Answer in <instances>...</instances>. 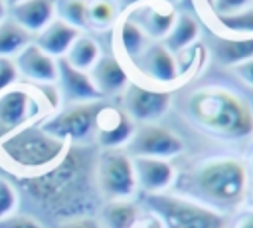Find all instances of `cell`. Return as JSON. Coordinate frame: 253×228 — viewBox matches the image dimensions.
Masks as SVG:
<instances>
[{
	"label": "cell",
	"instance_id": "1",
	"mask_svg": "<svg viewBox=\"0 0 253 228\" xmlns=\"http://www.w3.org/2000/svg\"><path fill=\"white\" fill-rule=\"evenodd\" d=\"M20 184L45 210L65 214L67 218L79 216V210L91 204L93 192L97 190L95 159H91L89 151L69 145L57 165L43 172L24 176Z\"/></svg>",
	"mask_w": 253,
	"mask_h": 228
},
{
	"label": "cell",
	"instance_id": "2",
	"mask_svg": "<svg viewBox=\"0 0 253 228\" xmlns=\"http://www.w3.org/2000/svg\"><path fill=\"white\" fill-rule=\"evenodd\" d=\"M174 192L221 214H233L245 202V165L235 155H210L178 172Z\"/></svg>",
	"mask_w": 253,
	"mask_h": 228
},
{
	"label": "cell",
	"instance_id": "3",
	"mask_svg": "<svg viewBox=\"0 0 253 228\" xmlns=\"http://www.w3.org/2000/svg\"><path fill=\"white\" fill-rule=\"evenodd\" d=\"M184 113L194 127L215 139L241 141L253 137V107L229 87H196L184 101Z\"/></svg>",
	"mask_w": 253,
	"mask_h": 228
},
{
	"label": "cell",
	"instance_id": "4",
	"mask_svg": "<svg viewBox=\"0 0 253 228\" xmlns=\"http://www.w3.org/2000/svg\"><path fill=\"white\" fill-rule=\"evenodd\" d=\"M69 143L45 133L40 125H28L0 141V155L20 171L38 174L61 161Z\"/></svg>",
	"mask_w": 253,
	"mask_h": 228
},
{
	"label": "cell",
	"instance_id": "5",
	"mask_svg": "<svg viewBox=\"0 0 253 228\" xmlns=\"http://www.w3.org/2000/svg\"><path fill=\"white\" fill-rule=\"evenodd\" d=\"M59 105V91L55 83L40 85L38 89L12 85L0 93V141L16 131L36 125L45 111H55Z\"/></svg>",
	"mask_w": 253,
	"mask_h": 228
},
{
	"label": "cell",
	"instance_id": "6",
	"mask_svg": "<svg viewBox=\"0 0 253 228\" xmlns=\"http://www.w3.org/2000/svg\"><path fill=\"white\" fill-rule=\"evenodd\" d=\"M146 208H150L164 228H227V216L208 208L178 192H160L144 196Z\"/></svg>",
	"mask_w": 253,
	"mask_h": 228
},
{
	"label": "cell",
	"instance_id": "7",
	"mask_svg": "<svg viewBox=\"0 0 253 228\" xmlns=\"http://www.w3.org/2000/svg\"><path fill=\"white\" fill-rule=\"evenodd\" d=\"M95 186L107 200H126L136 194L132 157L125 149H103L95 157Z\"/></svg>",
	"mask_w": 253,
	"mask_h": 228
},
{
	"label": "cell",
	"instance_id": "8",
	"mask_svg": "<svg viewBox=\"0 0 253 228\" xmlns=\"http://www.w3.org/2000/svg\"><path fill=\"white\" fill-rule=\"evenodd\" d=\"M101 107H103V101L69 103L63 109L49 115L40 127L45 133H49L69 145L85 143L87 139H91L95 135V123H97V115H99Z\"/></svg>",
	"mask_w": 253,
	"mask_h": 228
},
{
	"label": "cell",
	"instance_id": "9",
	"mask_svg": "<svg viewBox=\"0 0 253 228\" xmlns=\"http://www.w3.org/2000/svg\"><path fill=\"white\" fill-rule=\"evenodd\" d=\"M123 95V111L132 119V123H158L166 115L172 103V91L154 87V85H142L136 81H130Z\"/></svg>",
	"mask_w": 253,
	"mask_h": 228
},
{
	"label": "cell",
	"instance_id": "10",
	"mask_svg": "<svg viewBox=\"0 0 253 228\" xmlns=\"http://www.w3.org/2000/svg\"><path fill=\"white\" fill-rule=\"evenodd\" d=\"M125 151L130 157H150V159L172 161L174 157L184 153V141L176 131L164 125L144 123L134 129Z\"/></svg>",
	"mask_w": 253,
	"mask_h": 228
},
{
	"label": "cell",
	"instance_id": "11",
	"mask_svg": "<svg viewBox=\"0 0 253 228\" xmlns=\"http://www.w3.org/2000/svg\"><path fill=\"white\" fill-rule=\"evenodd\" d=\"M132 63L136 65L140 75L154 83V87L168 89L170 85H176L180 81L176 57L162 42H150L144 52L136 59H132Z\"/></svg>",
	"mask_w": 253,
	"mask_h": 228
},
{
	"label": "cell",
	"instance_id": "12",
	"mask_svg": "<svg viewBox=\"0 0 253 228\" xmlns=\"http://www.w3.org/2000/svg\"><path fill=\"white\" fill-rule=\"evenodd\" d=\"M136 190H142L144 196L170 192L174 188L178 171L172 161L166 159H150V157H132Z\"/></svg>",
	"mask_w": 253,
	"mask_h": 228
},
{
	"label": "cell",
	"instance_id": "13",
	"mask_svg": "<svg viewBox=\"0 0 253 228\" xmlns=\"http://www.w3.org/2000/svg\"><path fill=\"white\" fill-rule=\"evenodd\" d=\"M136 125L132 119L121 109L113 105L101 107L95 123V139L103 149H125L134 133Z\"/></svg>",
	"mask_w": 253,
	"mask_h": 228
},
{
	"label": "cell",
	"instance_id": "14",
	"mask_svg": "<svg viewBox=\"0 0 253 228\" xmlns=\"http://www.w3.org/2000/svg\"><path fill=\"white\" fill-rule=\"evenodd\" d=\"M176 14L178 12L172 4H166L164 0H152L130 8V14H126V18H130L148 40L162 42L174 26Z\"/></svg>",
	"mask_w": 253,
	"mask_h": 228
},
{
	"label": "cell",
	"instance_id": "15",
	"mask_svg": "<svg viewBox=\"0 0 253 228\" xmlns=\"http://www.w3.org/2000/svg\"><path fill=\"white\" fill-rule=\"evenodd\" d=\"M55 83L59 85V93L69 103H91V101L103 99L89 71L75 69L63 57H57V81Z\"/></svg>",
	"mask_w": 253,
	"mask_h": 228
},
{
	"label": "cell",
	"instance_id": "16",
	"mask_svg": "<svg viewBox=\"0 0 253 228\" xmlns=\"http://www.w3.org/2000/svg\"><path fill=\"white\" fill-rule=\"evenodd\" d=\"M18 73L36 81L38 85H49L57 81V59L30 42L14 59Z\"/></svg>",
	"mask_w": 253,
	"mask_h": 228
},
{
	"label": "cell",
	"instance_id": "17",
	"mask_svg": "<svg viewBox=\"0 0 253 228\" xmlns=\"http://www.w3.org/2000/svg\"><path fill=\"white\" fill-rule=\"evenodd\" d=\"M89 75H91L97 91L101 93V97L119 95L130 83L126 69L115 56H101L97 59V63L91 67Z\"/></svg>",
	"mask_w": 253,
	"mask_h": 228
},
{
	"label": "cell",
	"instance_id": "18",
	"mask_svg": "<svg viewBox=\"0 0 253 228\" xmlns=\"http://www.w3.org/2000/svg\"><path fill=\"white\" fill-rule=\"evenodd\" d=\"M14 22L28 34L42 32L55 18V0H22L12 6Z\"/></svg>",
	"mask_w": 253,
	"mask_h": 228
},
{
	"label": "cell",
	"instance_id": "19",
	"mask_svg": "<svg viewBox=\"0 0 253 228\" xmlns=\"http://www.w3.org/2000/svg\"><path fill=\"white\" fill-rule=\"evenodd\" d=\"M81 32L71 28L69 24L53 18L42 32H38V38H36V46L42 48L45 54H49L51 57H63L69 50V46L73 44V40L79 36Z\"/></svg>",
	"mask_w": 253,
	"mask_h": 228
},
{
	"label": "cell",
	"instance_id": "20",
	"mask_svg": "<svg viewBox=\"0 0 253 228\" xmlns=\"http://www.w3.org/2000/svg\"><path fill=\"white\" fill-rule=\"evenodd\" d=\"M213 56L219 63L227 67H235L253 57V36H237V38H215Z\"/></svg>",
	"mask_w": 253,
	"mask_h": 228
},
{
	"label": "cell",
	"instance_id": "21",
	"mask_svg": "<svg viewBox=\"0 0 253 228\" xmlns=\"http://www.w3.org/2000/svg\"><path fill=\"white\" fill-rule=\"evenodd\" d=\"M198 36H200V24L196 22V18L190 16V14L178 12L176 20H174V26L170 28V32L166 34L162 44L172 54H178V52L194 46L198 42Z\"/></svg>",
	"mask_w": 253,
	"mask_h": 228
},
{
	"label": "cell",
	"instance_id": "22",
	"mask_svg": "<svg viewBox=\"0 0 253 228\" xmlns=\"http://www.w3.org/2000/svg\"><path fill=\"white\" fill-rule=\"evenodd\" d=\"M142 206H138L132 198L126 200H107L101 212L103 228H132Z\"/></svg>",
	"mask_w": 253,
	"mask_h": 228
},
{
	"label": "cell",
	"instance_id": "23",
	"mask_svg": "<svg viewBox=\"0 0 253 228\" xmlns=\"http://www.w3.org/2000/svg\"><path fill=\"white\" fill-rule=\"evenodd\" d=\"M101 48L97 44V40H93L91 36H85V34H79L73 44L69 46L67 54L63 56V59L73 65L75 69H81V71H91V67L97 63V59L101 57Z\"/></svg>",
	"mask_w": 253,
	"mask_h": 228
},
{
	"label": "cell",
	"instance_id": "24",
	"mask_svg": "<svg viewBox=\"0 0 253 228\" xmlns=\"http://www.w3.org/2000/svg\"><path fill=\"white\" fill-rule=\"evenodd\" d=\"M148 44H150V40L142 34V30L130 18H123L119 22V26H117V46L121 48L123 56H126L130 61L136 59Z\"/></svg>",
	"mask_w": 253,
	"mask_h": 228
},
{
	"label": "cell",
	"instance_id": "25",
	"mask_svg": "<svg viewBox=\"0 0 253 228\" xmlns=\"http://www.w3.org/2000/svg\"><path fill=\"white\" fill-rule=\"evenodd\" d=\"M30 44V34L14 20L0 22V57L18 56Z\"/></svg>",
	"mask_w": 253,
	"mask_h": 228
},
{
	"label": "cell",
	"instance_id": "26",
	"mask_svg": "<svg viewBox=\"0 0 253 228\" xmlns=\"http://www.w3.org/2000/svg\"><path fill=\"white\" fill-rule=\"evenodd\" d=\"M119 18L117 4L113 0H89L87 4V26L97 30L111 28Z\"/></svg>",
	"mask_w": 253,
	"mask_h": 228
},
{
	"label": "cell",
	"instance_id": "27",
	"mask_svg": "<svg viewBox=\"0 0 253 228\" xmlns=\"http://www.w3.org/2000/svg\"><path fill=\"white\" fill-rule=\"evenodd\" d=\"M87 4L89 0H55L57 20L69 24L75 30H85L87 26Z\"/></svg>",
	"mask_w": 253,
	"mask_h": 228
},
{
	"label": "cell",
	"instance_id": "28",
	"mask_svg": "<svg viewBox=\"0 0 253 228\" xmlns=\"http://www.w3.org/2000/svg\"><path fill=\"white\" fill-rule=\"evenodd\" d=\"M215 20L233 36H253V6L233 14H215Z\"/></svg>",
	"mask_w": 253,
	"mask_h": 228
},
{
	"label": "cell",
	"instance_id": "29",
	"mask_svg": "<svg viewBox=\"0 0 253 228\" xmlns=\"http://www.w3.org/2000/svg\"><path fill=\"white\" fill-rule=\"evenodd\" d=\"M16 204H18L16 188L8 180L0 178V220L10 216L16 210Z\"/></svg>",
	"mask_w": 253,
	"mask_h": 228
},
{
	"label": "cell",
	"instance_id": "30",
	"mask_svg": "<svg viewBox=\"0 0 253 228\" xmlns=\"http://www.w3.org/2000/svg\"><path fill=\"white\" fill-rule=\"evenodd\" d=\"M245 165V208H253V141L247 149V155L243 159Z\"/></svg>",
	"mask_w": 253,
	"mask_h": 228
},
{
	"label": "cell",
	"instance_id": "31",
	"mask_svg": "<svg viewBox=\"0 0 253 228\" xmlns=\"http://www.w3.org/2000/svg\"><path fill=\"white\" fill-rule=\"evenodd\" d=\"M18 79V69L14 59L10 57H0V93L10 89Z\"/></svg>",
	"mask_w": 253,
	"mask_h": 228
},
{
	"label": "cell",
	"instance_id": "32",
	"mask_svg": "<svg viewBox=\"0 0 253 228\" xmlns=\"http://www.w3.org/2000/svg\"><path fill=\"white\" fill-rule=\"evenodd\" d=\"M0 228H43L34 216L28 214H10L0 220Z\"/></svg>",
	"mask_w": 253,
	"mask_h": 228
},
{
	"label": "cell",
	"instance_id": "33",
	"mask_svg": "<svg viewBox=\"0 0 253 228\" xmlns=\"http://www.w3.org/2000/svg\"><path fill=\"white\" fill-rule=\"evenodd\" d=\"M253 0H215L213 2V14H233L245 8H251Z\"/></svg>",
	"mask_w": 253,
	"mask_h": 228
},
{
	"label": "cell",
	"instance_id": "34",
	"mask_svg": "<svg viewBox=\"0 0 253 228\" xmlns=\"http://www.w3.org/2000/svg\"><path fill=\"white\" fill-rule=\"evenodd\" d=\"M57 228H103V226H101V222H99L95 216L79 214V216L65 218Z\"/></svg>",
	"mask_w": 253,
	"mask_h": 228
},
{
	"label": "cell",
	"instance_id": "35",
	"mask_svg": "<svg viewBox=\"0 0 253 228\" xmlns=\"http://www.w3.org/2000/svg\"><path fill=\"white\" fill-rule=\"evenodd\" d=\"M132 228H164V226H162L160 218H158L150 208L144 206V208L140 210V214H138V218H136V222H134Z\"/></svg>",
	"mask_w": 253,
	"mask_h": 228
},
{
	"label": "cell",
	"instance_id": "36",
	"mask_svg": "<svg viewBox=\"0 0 253 228\" xmlns=\"http://www.w3.org/2000/svg\"><path fill=\"white\" fill-rule=\"evenodd\" d=\"M227 228H253V208H239Z\"/></svg>",
	"mask_w": 253,
	"mask_h": 228
},
{
	"label": "cell",
	"instance_id": "37",
	"mask_svg": "<svg viewBox=\"0 0 253 228\" xmlns=\"http://www.w3.org/2000/svg\"><path fill=\"white\" fill-rule=\"evenodd\" d=\"M233 71L237 73V77H239L241 81H245L247 85L253 87V57L247 59V61H243V63H239V65H235Z\"/></svg>",
	"mask_w": 253,
	"mask_h": 228
},
{
	"label": "cell",
	"instance_id": "38",
	"mask_svg": "<svg viewBox=\"0 0 253 228\" xmlns=\"http://www.w3.org/2000/svg\"><path fill=\"white\" fill-rule=\"evenodd\" d=\"M144 2H152V0H125V4H126L128 8H134V6H138V4H144Z\"/></svg>",
	"mask_w": 253,
	"mask_h": 228
},
{
	"label": "cell",
	"instance_id": "39",
	"mask_svg": "<svg viewBox=\"0 0 253 228\" xmlns=\"http://www.w3.org/2000/svg\"><path fill=\"white\" fill-rule=\"evenodd\" d=\"M4 18H6V2L0 0V22H4Z\"/></svg>",
	"mask_w": 253,
	"mask_h": 228
},
{
	"label": "cell",
	"instance_id": "40",
	"mask_svg": "<svg viewBox=\"0 0 253 228\" xmlns=\"http://www.w3.org/2000/svg\"><path fill=\"white\" fill-rule=\"evenodd\" d=\"M202 2H204V4H206V6H210V8H211V10H213V2H215V0H202Z\"/></svg>",
	"mask_w": 253,
	"mask_h": 228
},
{
	"label": "cell",
	"instance_id": "41",
	"mask_svg": "<svg viewBox=\"0 0 253 228\" xmlns=\"http://www.w3.org/2000/svg\"><path fill=\"white\" fill-rule=\"evenodd\" d=\"M4 2H8L10 6H14V4H18V2H22V0H4Z\"/></svg>",
	"mask_w": 253,
	"mask_h": 228
},
{
	"label": "cell",
	"instance_id": "42",
	"mask_svg": "<svg viewBox=\"0 0 253 228\" xmlns=\"http://www.w3.org/2000/svg\"><path fill=\"white\" fill-rule=\"evenodd\" d=\"M164 2H166V4H172V6H174V2H178V0H164Z\"/></svg>",
	"mask_w": 253,
	"mask_h": 228
}]
</instances>
